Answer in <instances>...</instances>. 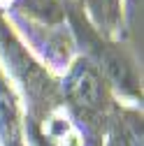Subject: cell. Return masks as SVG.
Masks as SVG:
<instances>
[{"label":"cell","mask_w":144,"mask_h":146,"mask_svg":"<svg viewBox=\"0 0 144 146\" xmlns=\"http://www.w3.org/2000/svg\"><path fill=\"white\" fill-rule=\"evenodd\" d=\"M63 12L77 53L98 67L107 86L112 88L116 102L123 107L142 109V81L133 56L121 46V42L105 37L86 19L79 0H63Z\"/></svg>","instance_id":"obj_1"},{"label":"cell","mask_w":144,"mask_h":146,"mask_svg":"<svg viewBox=\"0 0 144 146\" xmlns=\"http://www.w3.org/2000/svg\"><path fill=\"white\" fill-rule=\"evenodd\" d=\"M0 70L19 95L26 121H37L63 102L58 77L26 49L5 14H0Z\"/></svg>","instance_id":"obj_2"},{"label":"cell","mask_w":144,"mask_h":146,"mask_svg":"<svg viewBox=\"0 0 144 146\" xmlns=\"http://www.w3.org/2000/svg\"><path fill=\"white\" fill-rule=\"evenodd\" d=\"M58 81L63 104L79 121L105 132L107 118L119 107V102L112 88L107 86L105 77L98 72V67L77 53L75 60L67 65V70L58 77Z\"/></svg>","instance_id":"obj_3"},{"label":"cell","mask_w":144,"mask_h":146,"mask_svg":"<svg viewBox=\"0 0 144 146\" xmlns=\"http://www.w3.org/2000/svg\"><path fill=\"white\" fill-rule=\"evenodd\" d=\"M5 16L12 23L14 33L19 35V40L26 44V49L56 77H61L67 70V65L75 60L77 49L65 23L49 28V26H40L26 19L21 14H5Z\"/></svg>","instance_id":"obj_4"},{"label":"cell","mask_w":144,"mask_h":146,"mask_svg":"<svg viewBox=\"0 0 144 146\" xmlns=\"http://www.w3.org/2000/svg\"><path fill=\"white\" fill-rule=\"evenodd\" d=\"M23 121L21 100L0 70V146H28Z\"/></svg>","instance_id":"obj_5"},{"label":"cell","mask_w":144,"mask_h":146,"mask_svg":"<svg viewBox=\"0 0 144 146\" xmlns=\"http://www.w3.org/2000/svg\"><path fill=\"white\" fill-rule=\"evenodd\" d=\"M79 5L105 37L121 42L125 35V0H79Z\"/></svg>","instance_id":"obj_6"},{"label":"cell","mask_w":144,"mask_h":146,"mask_svg":"<svg viewBox=\"0 0 144 146\" xmlns=\"http://www.w3.org/2000/svg\"><path fill=\"white\" fill-rule=\"evenodd\" d=\"M102 146H142V109L119 104L107 118Z\"/></svg>","instance_id":"obj_7"}]
</instances>
